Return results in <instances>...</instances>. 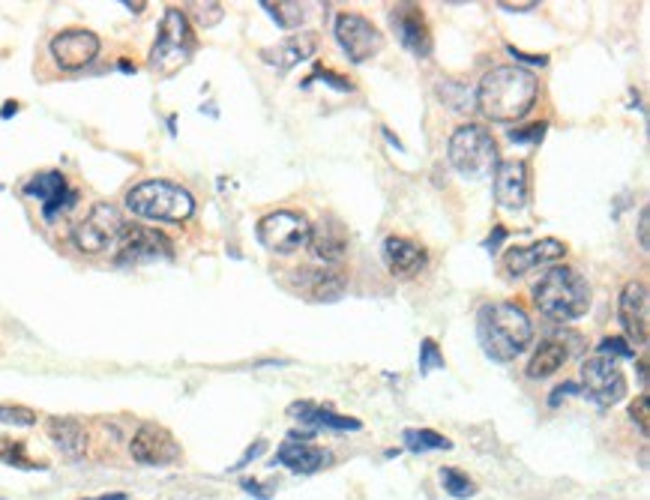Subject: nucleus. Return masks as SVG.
I'll return each mask as SVG.
<instances>
[{"mask_svg":"<svg viewBox=\"0 0 650 500\" xmlns=\"http://www.w3.org/2000/svg\"><path fill=\"white\" fill-rule=\"evenodd\" d=\"M540 96V81L525 66H495L483 75L477 87V108L495 123H516L522 120Z\"/></svg>","mask_w":650,"mask_h":500,"instance_id":"f257e3e1","label":"nucleus"},{"mask_svg":"<svg viewBox=\"0 0 650 500\" xmlns=\"http://www.w3.org/2000/svg\"><path fill=\"white\" fill-rule=\"evenodd\" d=\"M477 336L486 357L498 363H513L534 342V324L528 312L516 303H486L477 315Z\"/></svg>","mask_w":650,"mask_h":500,"instance_id":"f03ea898","label":"nucleus"},{"mask_svg":"<svg viewBox=\"0 0 650 500\" xmlns=\"http://www.w3.org/2000/svg\"><path fill=\"white\" fill-rule=\"evenodd\" d=\"M534 306L552 321H576L591 306V285L573 267H552L534 285Z\"/></svg>","mask_w":650,"mask_h":500,"instance_id":"7ed1b4c3","label":"nucleus"},{"mask_svg":"<svg viewBox=\"0 0 650 500\" xmlns=\"http://www.w3.org/2000/svg\"><path fill=\"white\" fill-rule=\"evenodd\" d=\"M126 207H129V213H135L141 219L180 225V222H186L195 213V198L183 186H177V183L144 180L135 189H129Z\"/></svg>","mask_w":650,"mask_h":500,"instance_id":"20e7f679","label":"nucleus"},{"mask_svg":"<svg viewBox=\"0 0 650 500\" xmlns=\"http://www.w3.org/2000/svg\"><path fill=\"white\" fill-rule=\"evenodd\" d=\"M195 54V30L186 18L183 9L171 6L162 15L159 24V36L150 48V69L162 78H171L174 72H180Z\"/></svg>","mask_w":650,"mask_h":500,"instance_id":"39448f33","label":"nucleus"},{"mask_svg":"<svg viewBox=\"0 0 650 500\" xmlns=\"http://www.w3.org/2000/svg\"><path fill=\"white\" fill-rule=\"evenodd\" d=\"M447 156H450V165L462 177L480 180V177L492 174L495 165H498V141H495V135L486 126L465 123V126H459L450 135Z\"/></svg>","mask_w":650,"mask_h":500,"instance_id":"423d86ee","label":"nucleus"},{"mask_svg":"<svg viewBox=\"0 0 650 500\" xmlns=\"http://www.w3.org/2000/svg\"><path fill=\"white\" fill-rule=\"evenodd\" d=\"M126 228L120 210L114 204H96L75 228H72V243L84 255H99L111 246H117L120 231Z\"/></svg>","mask_w":650,"mask_h":500,"instance_id":"0eeeda50","label":"nucleus"},{"mask_svg":"<svg viewBox=\"0 0 650 500\" xmlns=\"http://www.w3.org/2000/svg\"><path fill=\"white\" fill-rule=\"evenodd\" d=\"M309 219L303 213H294V210H273L267 216H261L255 234H258V243L276 255H291L297 252L300 246L309 243Z\"/></svg>","mask_w":650,"mask_h":500,"instance_id":"6e6552de","label":"nucleus"},{"mask_svg":"<svg viewBox=\"0 0 650 500\" xmlns=\"http://www.w3.org/2000/svg\"><path fill=\"white\" fill-rule=\"evenodd\" d=\"M171 240L147 225H126L117 237V255L114 264L117 267H135L144 261H156V258H171Z\"/></svg>","mask_w":650,"mask_h":500,"instance_id":"1a4fd4ad","label":"nucleus"},{"mask_svg":"<svg viewBox=\"0 0 650 500\" xmlns=\"http://www.w3.org/2000/svg\"><path fill=\"white\" fill-rule=\"evenodd\" d=\"M582 387L585 396L600 408H615L627 396V378L612 357H591L582 366Z\"/></svg>","mask_w":650,"mask_h":500,"instance_id":"9d476101","label":"nucleus"},{"mask_svg":"<svg viewBox=\"0 0 650 500\" xmlns=\"http://www.w3.org/2000/svg\"><path fill=\"white\" fill-rule=\"evenodd\" d=\"M336 39L351 63H366L384 48V33L357 12H342L336 18Z\"/></svg>","mask_w":650,"mask_h":500,"instance_id":"9b49d317","label":"nucleus"},{"mask_svg":"<svg viewBox=\"0 0 650 500\" xmlns=\"http://www.w3.org/2000/svg\"><path fill=\"white\" fill-rule=\"evenodd\" d=\"M132 459L138 465H150V468H168V465H177L180 462V447L177 441L171 438L168 429L156 426V423H147L135 432L132 438Z\"/></svg>","mask_w":650,"mask_h":500,"instance_id":"f8f14e48","label":"nucleus"},{"mask_svg":"<svg viewBox=\"0 0 650 500\" xmlns=\"http://www.w3.org/2000/svg\"><path fill=\"white\" fill-rule=\"evenodd\" d=\"M495 180H492V189H495V204L501 210H525L528 204V165L522 159H501L495 165Z\"/></svg>","mask_w":650,"mask_h":500,"instance_id":"ddd939ff","label":"nucleus"},{"mask_svg":"<svg viewBox=\"0 0 650 500\" xmlns=\"http://www.w3.org/2000/svg\"><path fill=\"white\" fill-rule=\"evenodd\" d=\"M24 195L27 198H39L42 201V216L51 222L57 219L63 210L78 204V192H72L63 180L60 171H39L33 180L24 183Z\"/></svg>","mask_w":650,"mask_h":500,"instance_id":"4468645a","label":"nucleus"},{"mask_svg":"<svg viewBox=\"0 0 650 500\" xmlns=\"http://www.w3.org/2000/svg\"><path fill=\"white\" fill-rule=\"evenodd\" d=\"M618 315H621V327H624V333L630 336V342H636V345H648L650 297L645 282H630V285L621 291Z\"/></svg>","mask_w":650,"mask_h":500,"instance_id":"2eb2a0df","label":"nucleus"},{"mask_svg":"<svg viewBox=\"0 0 650 500\" xmlns=\"http://www.w3.org/2000/svg\"><path fill=\"white\" fill-rule=\"evenodd\" d=\"M390 24L399 33V42L414 51V57H429L432 54V33L423 9L417 3H396L390 9Z\"/></svg>","mask_w":650,"mask_h":500,"instance_id":"dca6fc26","label":"nucleus"},{"mask_svg":"<svg viewBox=\"0 0 650 500\" xmlns=\"http://www.w3.org/2000/svg\"><path fill=\"white\" fill-rule=\"evenodd\" d=\"M99 54V36L90 30H63L51 39V57L60 69H84Z\"/></svg>","mask_w":650,"mask_h":500,"instance_id":"f3484780","label":"nucleus"},{"mask_svg":"<svg viewBox=\"0 0 650 500\" xmlns=\"http://www.w3.org/2000/svg\"><path fill=\"white\" fill-rule=\"evenodd\" d=\"M567 255V246L555 237H546V240H537L531 246H513L507 255H504V270L507 276H525L537 267H546V264H555Z\"/></svg>","mask_w":650,"mask_h":500,"instance_id":"a211bd4d","label":"nucleus"},{"mask_svg":"<svg viewBox=\"0 0 650 500\" xmlns=\"http://www.w3.org/2000/svg\"><path fill=\"white\" fill-rule=\"evenodd\" d=\"M306 438H312V435H291V441H285V444L279 447L276 462H279L282 468L294 471V474H315V471H321L324 465H330L333 456H330L327 450L309 444Z\"/></svg>","mask_w":650,"mask_h":500,"instance_id":"6ab92c4d","label":"nucleus"},{"mask_svg":"<svg viewBox=\"0 0 650 500\" xmlns=\"http://www.w3.org/2000/svg\"><path fill=\"white\" fill-rule=\"evenodd\" d=\"M312 255L324 264H339L348 252V231L336 216H321V222L309 231Z\"/></svg>","mask_w":650,"mask_h":500,"instance_id":"aec40b11","label":"nucleus"},{"mask_svg":"<svg viewBox=\"0 0 650 500\" xmlns=\"http://www.w3.org/2000/svg\"><path fill=\"white\" fill-rule=\"evenodd\" d=\"M381 255H384V264L390 267V273H393V276H402V279L417 276V273L426 270V264H429L426 252H423L417 243L405 240V237H387Z\"/></svg>","mask_w":650,"mask_h":500,"instance_id":"412c9836","label":"nucleus"},{"mask_svg":"<svg viewBox=\"0 0 650 500\" xmlns=\"http://www.w3.org/2000/svg\"><path fill=\"white\" fill-rule=\"evenodd\" d=\"M294 279L312 300H336L345 288V276L336 267H303Z\"/></svg>","mask_w":650,"mask_h":500,"instance_id":"4be33fe9","label":"nucleus"},{"mask_svg":"<svg viewBox=\"0 0 650 500\" xmlns=\"http://www.w3.org/2000/svg\"><path fill=\"white\" fill-rule=\"evenodd\" d=\"M312 54H315V36H312V33H300V36H291V39H285V42H276V45L264 48V51H261V60L285 72V69L297 66L300 60H306V57H312Z\"/></svg>","mask_w":650,"mask_h":500,"instance_id":"5701e85b","label":"nucleus"},{"mask_svg":"<svg viewBox=\"0 0 650 500\" xmlns=\"http://www.w3.org/2000/svg\"><path fill=\"white\" fill-rule=\"evenodd\" d=\"M570 357H573V351H570L567 339L552 336V339H546V342L537 348V354L531 357V363H528V378H534V381L552 378Z\"/></svg>","mask_w":650,"mask_h":500,"instance_id":"b1692460","label":"nucleus"},{"mask_svg":"<svg viewBox=\"0 0 650 500\" xmlns=\"http://www.w3.org/2000/svg\"><path fill=\"white\" fill-rule=\"evenodd\" d=\"M48 435H51L54 447L69 459H81L84 450H87V432L72 417H51L48 420Z\"/></svg>","mask_w":650,"mask_h":500,"instance_id":"393cba45","label":"nucleus"},{"mask_svg":"<svg viewBox=\"0 0 650 500\" xmlns=\"http://www.w3.org/2000/svg\"><path fill=\"white\" fill-rule=\"evenodd\" d=\"M291 414L309 426H324V429H339V432H357L360 429V420H351V417H339L333 414L330 408H321V405H312V402H300V405H291Z\"/></svg>","mask_w":650,"mask_h":500,"instance_id":"a878e982","label":"nucleus"},{"mask_svg":"<svg viewBox=\"0 0 650 500\" xmlns=\"http://www.w3.org/2000/svg\"><path fill=\"white\" fill-rule=\"evenodd\" d=\"M273 18H276V24L279 27H285V30H291V27H297L303 18H306V6L303 3H294V0H279V3H270V0H264L261 3Z\"/></svg>","mask_w":650,"mask_h":500,"instance_id":"bb28decb","label":"nucleus"},{"mask_svg":"<svg viewBox=\"0 0 650 500\" xmlns=\"http://www.w3.org/2000/svg\"><path fill=\"white\" fill-rule=\"evenodd\" d=\"M402 438H405V447H408L411 453L450 450V441H447V438H441V435H438V432H432V429H408Z\"/></svg>","mask_w":650,"mask_h":500,"instance_id":"cd10ccee","label":"nucleus"},{"mask_svg":"<svg viewBox=\"0 0 650 500\" xmlns=\"http://www.w3.org/2000/svg\"><path fill=\"white\" fill-rule=\"evenodd\" d=\"M0 462L12 465V468H21V471H45V465L30 462L24 447L18 441H12V438H0Z\"/></svg>","mask_w":650,"mask_h":500,"instance_id":"c85d7f7f","label":"nucleus"},{"mask_svg":"<svg viewBox=\"0 0 650 500\" xmlns=\"http://www.w3.org/2000/svg\"><path fill=\"white\" fill-rule=\"evenodd\" d=\"M441 96H444V102H447L453 111H474V108H477L474 93H471L465 84H459V81H447V84L441 87Z\"/></svg>","mask_w":650,"mask_h":500,"instance_id":"c756f323","label":"nucleus"},{"mask_svg":"<svg viewBox=\"0 0 650 500\" xmlns=\"http://www.w3.org/2000/svg\"><path fill=\"white\" fill-rule=\"evenodd\" d=\"M441 483H444V489H447L453 498H474V495H477V486L471 483V477H465V474L456 471V468H444V471H441Z\"/></svg>","mask_w":650,"mask_h":500,"instance_id":"7c9ffc66","label":"nucleus"},{"mask_svg":"<svg viewBox=\"0 0 650 500\" xmlns=\"http://www.w3.org/2000/svg\"><path fill=\"white\" fill-rule=\"evenodd\" d=\"M0 423H9V426H33L36 423V414L30 408H21V405H0Z\"/></svg>","mask_w":650,"mask_h":500,"instance_id":"2f4dec72","label":"nucleus"},{"mask_svg":"<svg viewBox=\"0 0 650 500\" xmlns=\"http://www.w3.org/2000/svg\"><path fill=\"white\" fill-rule=\"evenodd\" d=\"M192 15L201 27H213L222 21V3H192Z\"/></svg>","mask_w":650,"mask_h":500,"instance_id":"473e14b6","label":"nucleus"},{"mask_svg":"<svg viewBox=\"0 0 650 500\" xmlns=\"http://www.w3.org/2000/svg\"><path fill=\"white\" fill-rule=\"evenodd\" d=\"M630 420H633V423L639 426V432H642V435L648 438V432H650V399H648V393H642V396H639V399L633 402V408H630Z\"/></svg>","mask_w":650,"mask_h":500,"instance_id":"72a5a7b5","label":"nucleus"},{"mask_svg":"<svg viewBox=\"0 0 650 500\" xmlns=\"http://www.w3.org/2000/svg\"><path fill=\"white\" fill-rule=\"evenodd\" d=\"M600 357H612V360H615V357H627V360H633L636 351H633L624 339H615V336H612V339H603V342H600Z\"/></svg>","mask_w":650,"mask_h":500,"instance_id":"f704fd0d","label":"nucleus"},{"mask_svg":"<svg viewBox=\"0 0 650 500\" xmlns=\"http://www.w3.org/2000/svg\"><path fill=\"white\" fill-rule=\"evenodd\" d=\"M444 366V357L438 354V345L432 339L423 342V351H420V369L423 372H432V369H441Z\"/></svg>","mask_w":650,"mask_h":500,"instance_id":"c9c22d12","label":"nucleus"},{"mask_svg":"<svg viewBox=\"0 0 650 500\" xmlns=\"http://www.w3.org/2000/svg\"><path fill=\"white\" fill-rule=\"evenodd\" d=\"M546 135V123H534L531 129H510L513 141H543Z\"/></svg>","mask_w":650,"mask_h":500,"instance_id":"e433bc0d","label":"nucleus"},{"mask_svg":"<svg viewBox=\"0 0 650 500\" xmlns=\"http://www.w3.org/2000/svg\"><path fill=\"white\" fill-rule=\"evenodd\" d=\"M315 78H321V81H330L333 87H339V90H354L351 87V81H339L342 75H336V72H330V69H318L315 72Z\"/></svg>","mask_w":650,"mask_h":500,"instance_id":"4c0bfd02","label":"nucleus"},{"mask_svg":"<svg viewBox=\"0 0 650 500\" xmlns=\"http://www.w3.org/2000/svg\"><path fill=\"white\" fill-rule=\"evenodd\" d=\"M648 207H642V216H639V243H642V249L648 252L650 249V237H648Z\"/></svg>","mask_w":650,"mask_h":500,"instance_id":"58836bf2","label":"nucleus"},{"mask_svg":"<svg viewBox=\"0 0 650 500\" xmlns=\"http://www.w3.org/2000/svg\"><path fill=\"white\" fill-rule=\"evenodd\" d=\"M243 492H246V495H255V498H261V500L273 498V492H264V489H261V483H255V480H246V483H243Z\"/></svg>","mask_w":650,"mask_h":500,"instance_id":"ea45409f","label":"nucleus"},{"mask_svg":"<svg viewBox=\"0 0 650 500\" xmlns=\"http://www.w3.org/2000/svg\"><path fill=\"white\" fill-rule=\"evenodd\" d=\"M498 6L507 9V12H531V9L540 6V3H537V0H528V3H507V0H504V3H498Z\"/></svg>","mask_w":650,"mask_h":500,"instance_id":"a19ab883","label":"nucleus"},{"mask_svg":"<svg viewBox=\"0 0 650 500\" xmlns=\"http://www.w3.org/2000/svg\"><path fill=\"white\" fill-rule=\"evenodd\" d=\"M261 453H264V441H258V444H255V447H252V450H249V453H246V456H243L237 465H234V471H237V468H243V465H249V459H255V456H261Z\"/></svg>","mask_w":650,"mask_h":500,"instance_id":"79ce46f5","label":"nucleus"},{"mask_svg":"<svg viewBox=\"0 0 650 500\" xmlns=\"http://www.w3.org/2000/svg\"><path fill=\"white\" fill-rule=\"evenodd\" d=\"M96 500H126V495H105V498H96Z\"/></svg>","mask_w":650,"mask_h":500,"instance_id":"37998d69","label":"nucleus"}]
</instances>
